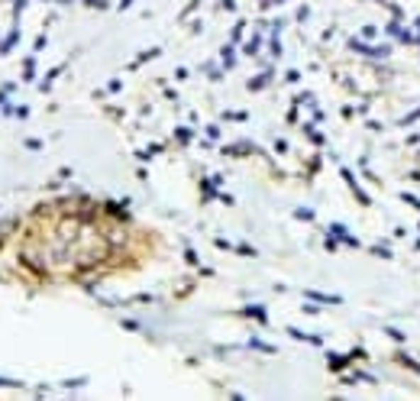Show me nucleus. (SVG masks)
I'll return each instance as SVG.
<instances>
[{
	"mask_svg": "<svg viewBox=\"0 0 420 401\" xmlns=\"http://www.w3.org/2000/svg\"><path fill=\"white\" fill-rule=\"evenodd\" d=\"M107 240H110V243H123V240H126V234L120 230V226H116V230H107Z\"/></svg>",
	"mask_w": 420,
	"mask_h": 401,
	"instance_id": "nucleus-1",
	"label": "nucleus"
}]
</instances>
